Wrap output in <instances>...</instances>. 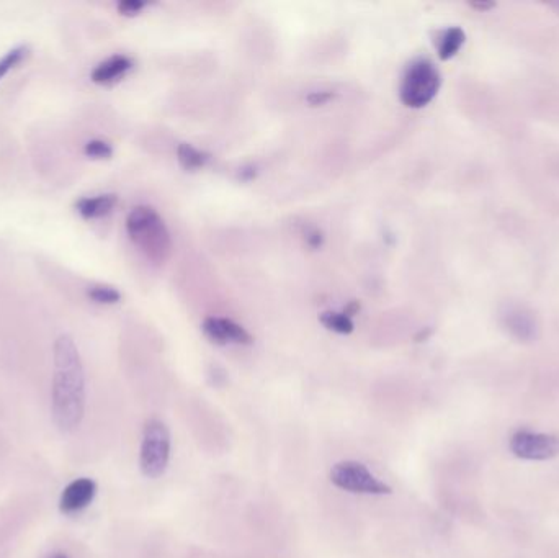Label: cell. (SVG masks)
<instances>
[{
	"label": "cell",
	"instance_id": "1",
	"mask_svg": "<svg viewBox=\"0 0 559 558\" xmlns=\"http://www.w3.org/2000/svg\"><path fill=\"white\" fill-rule=\"evenodd\" d=\"M54 374L51 387V414L56 428L64 434L77 431L85 416V372L76 342L61 334L53 347Z\"/></svg>",
	"mask_w": 559,
	"mask_h": 558
},
{
	"label": "cell",
	"instance_id": "2",
	"mask_svg": "<svg viewBox=\"0 0 559 558\" xmlns=\"http://www.w3.org/2000/svg\"><path fill=\"white\" fill-rule=\"evenodd\" d=\"M126 231L149 261L164 264L172 252V239L166 223L151 207H136L126 218Z\"/></svg>",
	"mask_w": 559,
	"mask_h": 558
},
{
	"label": "cell",
	"instance_id": "3",
	"mask_svg": "<svg viewBox=\"0 0 559 558\" xmlns=\"http://www.w3.org/2000/svg\"><path fill=\"white\" fill-rule=\"evenodd\" d=\"M442 76L430 59L419 58L412 61L404 72L399 97L406 107L422 108L429 105L439 94Z\"/></svg>",
	"mask_w": 559,
	"mask_h": 558
},
{
	"label": "cell",
	"instance_id": "4",
	"mask_svg": "<svg viewBox=\"0 0 559 558\" xmlns=\"http://www.w3.org/2000/svg\"><path fill=\"white\" fill-rule=\"evenodd\" d=\"M170 459V432L159 419L144 424L139 450V468L144 477L159 478L166 473Z\"/></svg>",
	"mask_w": 559,
	"mask_h": 558
},
{
	"label": "cell",
	"instance_id": "5",
	"mask_svg": "<svg viewBox=\"0 0 559 558\" xmlns=\"http://www.w3.org/2000/svg\"><path fill=\"white\" fill-rule=\"evenodd\" d=\"M332 485L340 490L350 493H362V495H390L391 486L381 482L368 470L367 465L345 460L334 465L331 470Z\"/></svg>",
	"mask_w": 559,
	"mask_h": 558
},
{
	"label": "cell",
	"instance_id": "6",
	"mask_svg": "<svg viewBox=\"0 0 559 558\" xmlns=\"http://www.w3.org/2000/svg\"><path fill=\"white\" fill-rule=\"evenodd\" d=\"M510 450L525 460H550L559 454V437L519 431L510 439Z\"/></svg>",
	"mask_w": 559,
	"mask_h": 558
},
{
	"label": "cell",
	"instance_id": "7",
	"mask_svg": "<svg viewBox=\"0 0 559 558\" xmlns=\"http://www.w3.org/2000/svg\"><path fill=\"white\" fill-rule=\"evenodd\" d=\"M202 329L206 338L215 342V344H220V346H226V344L249 346L254 342L251 333L244 326L236 323V321L228 320V318L210 316L203 321Z\"/></svg>",
	"mask_w": 559,
	"mask_h": 558
},
{
	"label": "cell",
	"instance_id": "8",
	"mask_svg": "<svg viewBox=\"0 0 559 558\" xmlns=\"http://www.w3.org/2000/svg\"><path fill=\"white\" fill-rule=\"evenodd\" d=\"M97 490H99V486L92 478H76L61 493L59 511L66 516L81 513L85 508H89L92 501L95 500Z\"/></svg>",
	"mask_w": 559,
	"mask_h": 558
},
{
	"label": "cell",
	"instance_id": "9",
	"mask_svg": "<svg viewBox=\"0 0 559 558\" xmlns=\"http://www.w3.org/2000/svg\"><path fill=\"white\" fill-rule=\"evenodd\" d=\"M502 326L519 341H532L537 338V318L532 311L517 303L502 306Z\"/></svg>",
	"mask_w": 559,
	"mask_h": 558
},
{
	"label": "cell",
	"instance_id": "10",
	"mask_svg": "<svg viewBox=\"0 0 559 558\" xmlns=\"http://www.w3.org/2000/svg\"><path fill=\"white\" fill-rule=\"evenodd\" d=\"M133 69V59L125 54H115L95 66L90 79L99 86H113Z\"/></svg>",
	"mask_w": 559,
	"mask_h": 558
},
{
	"label": "cell",
	"instance_id": "11",
	"mask_svg": "<svg viewBox=\"0 0 559 558\" xmlns=\"http://www.w3.org/2000/svg\"><path fill=\"white\" fill-rule=\"evenodd\" d=\"M118 197L115 194L95 195V197H84L76 202V210L84 220H99L117 207Z\"/></svg>",
	"mask_w": 559,
	"mask_h": 558
},
{
	"label": "cell",
	"instance_id": "12",
	"mask_svg": "<svg viewBox=\"0 0 559 558\" xmlns=\"http://www.w3.org/2000/svg\"><path fill=\"white\" fill-rule=\"evenodd\" d=\"M466 35L460 27H450L439 33L435 46L442 61H448L460 53L461 46L465 45Z\"/></svg>",
	"mask_w": 559,
	"mask_h": 558
},
{
	"label": "cell",
	"instance_id": "13",
	"mask_svg": "<svg viewBox=\"0 0 559 558\" xmlns=\"http://www.w3.org/2000/svg\"><path fill=\"white\" fill-rule=\"evenodd\" d=\"M177 159L185 171L193 172L206 166V162L210 161V154L203 153L192 144L182 143L177 148Z\"/></svg>",
	"mask_w": 559,
	"mask_h": 558
},
{
	"label": "cell",
	"instance_id": "14",
	"mask_svg": "<svg viewBox=\"0 0 559 558\" xmlns=\"http://www.w3.org/2000/svg\"><path fill=\"white\" fill-rule=\"evenodd\" d=\"M319 321H321L324 328L329 329L332 333L350 334L354 331V321H352V318L349 315H345V313H339V311H324L319 316Z\"/></svg>",
	"mask_w": 559,
	"mask_h": 558
},
{
	"label": "cell",
	"instance_id": "15",
	"mask_svg": "<svg viewBox=\"0 0 559 558\" xmlns=\"http://www.w3.org/2000/svg\"><path fill=\"white\" fill-rule=\"evenodd\" d=\"M87 297L99 305H117L121 302V293L110 285H94L87 290Z\"/></svg>",
	"mask_w": 559,
	"mask_h": 558
},
{
	"label": "cell",
	"instance_id": "16",
	"mask_svg": "<svg viewBox=\"0 0 559 558\" xmlns=\"http://www.w3.org/2000/svg\"><path fill=\"white\" fill-rule=\"evenodd\" d=\"M28 54H30V46L27 45L17 46V48L5 54L4 58L0 59V81H2L12 69L17 68L18 64L22 63L23 59H27Z\"/></svg>",
	"mask_w": 559,
	"mask_h": 558
},
{
	"label": "cell",
	"instance_id": "17",
	"mask_svg": "<svg viewBox=\"0 0 559 558\" xmlns=\"http://www.w3.org/2000/svg\"><path fill=\"white\" fill-rule=\"evenodd\" d=\"M84 154L90 159H110L113 156L112 144L103 140H92L84 146Z\"/></svg>",
	"mask_w": 559,
	"mask_h": 558
},
{
	"label": "cell",
	"instance_id": "18",
	"mask_svg": "<svg viewBox=\"0 0 559 558\" xmlns=\"http://www.w3.org/2000/svg\"><path fill=\"white\" fill-rule=\"evenodd\" d=\"M148 7L146 2H141V0H123L118 4V12H120L123 17H136V15L141 14L144 9Z\"/></svg>",
	"mask_w": 559,
	"mask_h": 558
},
{
	"label": "cell",
	"instance_id": "19",
	"mask_svg": "<svg viewBox=\"0 0 559 558\" xmlns=\"http://www.w3.org/2000/svg\"><path fill=\"white\" fill-rule=\"evenodd\" d=\"M322 241H324V236H322L321 231L311 230L306 233V244H308L309 248H321Z\"/></svg>",
	"mask_w": 559,
	"mask_h": 558
},
{
	"label": "cell",
	"instance_id": "20",
	"mask_svg": "<svg viewBox=\"0 0 559 558\" xmlns=\"http://www.w3.org/2000/svg\"><path fill=\"white\" fill-rule=\"evenodd\" d=\"M334 95L329 94V92H313L309 95L308 102L313 105V107H318V105H324L332 99Z\"/></svg>",
	"mask_w": 559,
	"mask_h": 558
},
{
	"label": "cell",
	"instance_id": "21",
	"mask_svg": "<svg viewBox=\"0 0 559 558\" xmlns=\"http://www.w3.org/2000/svg\"><path fill=\"white\" fill-rule=\"evenodd\" d=\"M473 7L479 10H488L492 9V7H494V4H473Z\"/></svg>",
	"mask_w": 559,
	"mask_h": 558
},
{
	"label": "cell",
	"instance_id": "22",
	"mask_svg": "<svg viewBox=\"0 0 559 558\" xmlns=\"http://www.w3.org/2000/svg\"><path fill=\"white\" fill-rule=\"evenodd\" d=\"M48 558H71L69 555L64 554V552H54Z\"/></svg>",
	"mask_w": 559,
	"mask_h": 558
},
{
	"label": "cell",
	"instance_id": "23",
	"mask_svg": "<svg viewBox=\"0 0 559 558\" xmlns=\"http://www.w3.org/2000/svg\"><path fill=\"white\" fill-rule=\"evenodd\" d=\"M551 7H553V9H556V12H558L559 14V4L551 5Z\"/></svg>",
	"mask_w": 559,
	"mask_h": 558
}]
</instances>
